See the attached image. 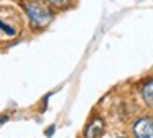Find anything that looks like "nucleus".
<instances>
[{
    "instance_id": "obj_1",
    "label": "nucleus",
    "mask_w": 153,
    "mask_h": 138,
    "mask_svg": "<svg viewBox=\"0 0 153 138\" xmlns=\"http://www.w3.org/2000/svg\"><path fill=\"white\" fill-rule=\"evenodd\" d=\"M23 28L20 13L12 7H0V43L17 38Z\"/></svg>"
},
{
    "instance_id": "obj_2",
    "label": "nucleus",
    "mask_w": 153,
    "mask_h": 138,
    "mask_svg": "<svg viewBox=\"0 0 153 138\" xmlns=\"http://www.w3.org/2000/svg\"><path fill=\"white\" fill-rule=\"evenodd\" d=\"M22 5L33 28L43 30L53 22V12L45 0H22Z\"/></svg>"
},
{
    "instance_id": "obj_3",
    "label": "nucleus",
    "mask_w": 153,
    "mask_h": 138,
    "mask_svg": "<svg viewBox=\"0 0 153 138\" xmlns=\"http://www.w3.org/2000/svg\"><path fill=\"white\" fill-rule=\"evenodd\" d=\"M133 135L135 138H153V118L140 117L133 123Z\"/></svg>"
},
{
    "instance_id": "obj_4",
    "label": "nucleus",
    "mask_w": 153,
    "mask_h": 138,
    "mask_svg": "<svg viewBox=\"0 0 153 138\" xmlns=\"http://www.w3.org/2000/svg\"><path fill=\"white\" fill-rule=\"evenodd\" d=\"M104 120L100 117H96L84 130V138H99L104 133Z\"/></svg>"
},
{
    "instance_id": "obj_5",
    "label": "nucleus",
    "mask_w": 153,
    "mask_h": 138,
    "mask_svg": "<svg viewBox=\"0 0 153 138\" xmlns=\"http://www.w3.org/2000/svg\"><path fill=\"white\" fill-rule=\"evenodd\" d=\"M142 97H143V100H145V104L153 110V79H150V81L143 85Z\"/></svg>"
},
{
    "instance_id": "obj_6",
    "label": "nucleus",
    "mask_w": 153,
    "mask_h": 138,
    "mask_svg": "<svg viewBox=\"0 0 153 138\" xmlns=\"http://www.w3.org/2000/svg\"><path fill=\"white\" fill-rule=\"evenodd\" d=\"M45 2L50 3V5H53V7H59V8H63V7L69 5L71 0H45Z\"/></svg>"
},
{
    "instance_id": "obj_7",
    "label": "nucleus",
    "mask_w": 153,
    "mask_h": 138,
    "mask_svg": "<svg viewBox=\"0 0 153 138\" xmlns=\"http://www.w3.org/2000/svg\"><path fill=\"white\" fill-rule=\"evenodd\" d=\"M117 138H123V137H117Z\"/></svg>"
}]
</instances>
